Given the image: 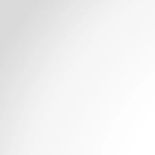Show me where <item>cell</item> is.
<instances>
[]
</instances>
